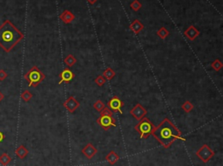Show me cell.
I'll return each instance as SVG.
<instances>
[{"label": "cell", "instance_id": "1", "mask_svg": "<svg viewBox=\"0 0 223 166\" xmlns=\"http://www.w3.org/2000/svg\"><path fill=\"white\" fill-rule=\"evenodd\" d=\"M152 135L165 149L169 148L176 140L185 141L181 132L169 118H164L158 126L154 127Z\"/></svg>", "mask_w": 223, "mask_h": 166}, {"label": "cell", "instance_id": "2", "mask_svg": "<svg viewBox=\"0 0 223 166\" xmlns=\"http://www.w3.org/2000/svg\"><path fill=\"white\" fill-rule=\"evenodd\" d=\"M24 38V35L10 21H5L0 26V46L9 52Z\"/></svg>", "mask_w": 223, "mask_h": 166}, {"label": "cell", "instance_id": "3", "mask_svg": "<svg viewBox=\"0 0 223 166\" xmlns=\"http://www.w3.org/2000/svg\"><path fill=\"white\" fill-rule=\"evenodd\" d=\"M24 77L28 81L29 87H37L45 78V75L37 66H33L29 70Z\"/></svg>", "mask_w": 223, "mask_h": 166}, {"label": "cell", "instance_id": "4", "mask_svg": "<svg viewBox=\"0 0 223 166\" xmlns=\"http://www.w3.org/2000/svg\"><path fill=\"white\" fill-rule=\"evenodd\" d=\"M154 127L155 126L149 120V118H143L134 126V129L139 133V137L141 138H147L150 135H152Z\"/></svg>", "mask_w": 223, "mask_h": 166}, {"label": "cell", "instance_id": "5", "mask_svg": "<svg viewBox=\"0 0 223 166\" xmlns=\"http://www.w3.org/2000/svg\"><path fill=\"white\" fill-rule=\"evenodd\" d=\"M196 156L201 160L203 163H208L209 162V160L215 156V152L208 145H203L196 151Z\"/></svg>", "mask_w": 223, "mask_h": 166}, {"label": "cell", "instance_id": "6", "mask_svg": "<svg viewBox=\"0 0 223 166\" xmlns=\"http://www.w3.org/2000/svg\"><path fill=\"white\" fill-rule=\"evenodd\" d=\"M97 123L105 131H108L112 126V127L116 126V120L115 118H112V116L100 115V117L97 119Z\"/></svg>", "mask_w": 223, "mask_h": 166}, {"label": "cell", "instance_id": "7", "mask_svg": "<svg viewBox=\"0 0 223 166\" xmlns=\"http://www.w3.org/2000/svg\"><path fill=\"white\" fill-rule=\"evenodd\" d=\"M130 114L132 115L133 118L136 120L140 121L143 118H145L146 114H147V111L140 104H137L132 110L130 111Z\"/></svg>", "mask_w": 223, "mask_h": 166}, {"label": "cell", "instance_id": "8", "mask_svg": "<svg viewBox=\"0 0 223 166\" xmlns=\"http://www.w3.org/2000/svg\"><path fill=\"white\" fill-rule=\"evenodd\" d=\"M108 108L112 110V111H116V112H119L120 114H122V107L124 106V103L118 98V97H112L111 99L108 102Z\"/></svg>", "mask_w": 223, "mask_h": 166}, {"label": "cell", "instance_id": "9", "mask_svg": "<svg viewBox=\"0 0 223 166\" xmlns=\"http://www.w3.org/2000/svg\"><path fill=\"white\" fill-rule=\"evenodd\" d=\"M64 107L67 110V111H69L70 113H73L74 111H76L77 109L79 107V102H78L76 99H75V97H72V96H71L69 97L65 102H64Z\"/></svg>", "mask_w": 223, "mask_h": 166}, {"label": "cell", "instance_id": "10", "mask_svg": "<svg viewBox=\"0 0 223 166\" xmlns=\"http://www.w3.org/2000/svg\"><path fill=\"white\" fill-rule=\"evenodd\" d=\"M81 152H82L83 155L85 156L86 158L92 159V158H93V157L98 153V150L96 149L95 146H93L92 144L89 143V144H87V145L82 149Z\"/></svg>", "mask_w": 223, "mask_h": 166}, {"label": "cell", "instance_id": "11", "mask_svg": "<svg viewBox=\"0 0 223 166\" xmlns=\"http://www.w3.org/2000/svg\"><path fill=\"white\" fill-rule=\"evenodd\" d=\"M59 76L60 80L58 82V84H61L62 83H70L74 78V73L69 68H65L63 70Z\"/></svg>", "mask_w": 223, "mask_h": 166}, {"label": "cell", "instance_id": "12", "mask_svg": "<svg viewBox=\"0 0 223 166\" xmlns=\"http://www.w3.org/2000/svg\"><path fill=\"white\" fill-rule=\"evenodd\" d=\"M184 35H185V37L189 39L190 41H194L195 38L200 35V31L195 27V26H193V25H191V26H189V27L184 31Z\"/></svg>", "mask_w": 223, "mask_h": 166}, {"label": "cell", "instance_id": "13", "mask_svg": "<svg viewBox=\"0 0 223 166\" xmlns=\"http://www.w3.org/2000/svg\"><path fill=\"white\" fill-rule=\"evenodd\" d=\"M105 160L107 161V163L111 165H114L118 160H119V156L114 151H111L105 156Z\"/></svg>", "mask_w": 223, "mask_h": 166}, {"label": "cell", "instance_id": "14", "mask_svg": "<svg viewBox=\"0 0 223 166\" xmlns=\"http://www.w3.org/2000/svg\"><path fill=\"white\" fill-rule=\"evenodd\" d=\"M75 16L70 11L65 10V11H63V13L60 15V19L65 23V24H69L72 21L74 20Z\"/></svg>", "mask_w": 223, "mask_h": 166}, {"label": "cell", "instance_id": "15", "mask_svg": "<svg viewBox=\"0 0 223 166\" xmlns=\"http://www.w3.org/2000/svg\"><path fill=\"white\" fill-rule=\"evenodd\" d=\"M130 29H131V31H133L135 34H139V32L144 29V25L138 19H136V20H134L131 24Z\"/></svg>", "mask_w": 223, "mask_h": 166}, {"label": "cell", "instance_id": "16", "mask_svg": "<svg viewBox=\"0 0 223 166\" xmlns=\"http://www.w3.org/2000/svg\"><path fill=\"white\" fill-rule=\"evenodd\" d=\"M15 153H16V155H17L18 158H19L20 159H24V158L28 155L29 151H28V150L25 147V146L20 145L16 149Z\"/></svg>", "mask_w": 223, "mask_h": 166}, {"label": "cell", "instance_id": "17", "mask_svg": "<svg viewBox=\"0 0 223 166\" xmlns=\"http://www.w3.org/2000/svg\"><path fill=\"white\" fill-rule=\"evenodd\" d=\"M115 76H116V72L114 71V70L112 69L110 67L106 68L103 71V76L107 80H112Z\"/></svg>", "mask_w": 223, "mask_h": 166}, {"label": "cell", "instance_id": "18", "mask_svg": "<svg viewBox=\"0 0 223 166\" xmlns=\"http://www.w3.org/2000/svg\"><path fill=\"white\" fill-rule=\"evenodd\" d=\"M77 62V59L75 58V57L73 55H72V54H70V55L66 56L65 58H64V63L68 66V67H72V66H73Z\"/></svg>", "mask_w": 223, "mask_h": 166}, {"label": "cell", "instance_id": "19", "mask_svg": "<svg viewBox=\"0 0 223 166\" xmlns=\"http://www.w3.org/2000/svg\"><path fill=\"white\" fill-rule=\"evenodd\" d=\"M11 162H12V158L7 153L5 152L0 155V164L2 165L7 166Z\"/></svg>", "mask_w": 223, "mask_h": 166}, {"label": "cell", "instance_id": "20", "mask_svg": "<svg viewBox=\"0 0 223 166\" xmlns=\"http://www.w3.org/2000/svg\"><path fill=\"white\" fill-rule=\"evenodd\" d=\"M181 109L185 111V112H190V111L194 109V104H192L190 101L187 100L184 104L181 105Z\"/></svg>", "mask_w": 223, "mask_h": 166}, {"label": "cell", "instance_id": "21", "mask_svg": "<svg viewBox=\"0 0 223 166\" xmlns=\"http://www.w3.org/2000/svg\"><path fill=\"white\" fill-rule=\"evenodd\" d=\"M211 67L215 70H216V71H219L223 67V64L220 59H216V60H215L214 62L211 63Z\"/></svg>", "mask_w": 223, "mask_h": 166}, {"label": "cell", "instance_id": "22", "mask_svg": "<svg viewBox=\"0 0 223 166\" xmlns=\"http://www.w3.org/2000/svg\"><path fill=\"white\" fill-rule=\"evenodd\" d=\"M157 35L159 36V37H160L161 39H165L167 36L169 35V31L165 27H161L157 31Z\"/></svg>", "mask_w": 223, "mask_h": 166}, {"label": "cell", "instance_id": "23", "mask_svg": "<svg viewBox=\"0 0 223 166\" xmlns=\"http://www.w3.org/2000/svg\"><path fill=\"white\" fill-rule=\"evenodd\" d=\"M32 97V94L29 91V90H25L23 91V93L21 94V98L25 101V102H29Z\"/></svg>", "mask_w": 223, "mask_h": 166}, {"label": "cell", "instance_id": "24", "mask_svg": "<svg viewBox=\"0 0 223 166\" xmlns=\"http://www.w3.org/2000/svg\"><path fill=\"white\" fill-rule=\"evenodd\" d=\"M105 107V106L104 103H103L101 100H98V101H96V102L93 104V108H94L97 111H99V112L102 111Z\"/></svg>", "mask_w": 223, "mask_h": 166}, {"label": "cell", "instance_id": "25", "mask_svg": "<svg viewBox=\"0 0 223 166\" xmlns=\"http://www.w3.org/2000/svg\"><path fill=\"white\" fill-rule=\"evenodd\" d=\"M94 82H95V83L97 84L98 86L101 87V86H103L105 83V78L103 76H98L95 78Z\"/></svg>", "mask_w": 223, "mask_h": 166}, {"label": "cell", "instance_id": "26", "mask_svg": "<svg viewBox=\"0 0 223 166\" xmlns=\"http://www.w3.org/2000/svg\"><path fill=\"white\" fill-rule=\"evenodd\" d=\"M131 8H132L133 11H139V9L141 8V4L139 3L138 0H134L132 4H131Z\"/></svg>", "mask_w": 223, "mask_h": 166}, {"label": "cell", "instance_id": "27", "mask_svg": "<svg viewBox=\"0 0 223 166\" xmlns=\"http://www.w3.org/2000/svg\"><path fill=\"white\" fill-rule=\"evenodd\" d=\"M112 111L110 110L108 107H105L102 111H100V115H105V116H112Z\"/></svg>", "mask_w": 223, "mask_h": 166}, {"label": "cell", "instance_id": "28", "mask_svg": "<svg viewBox=\"0 0 223 166\" xmlns=\"http://www.w3.org/2000/svg\"><path fill=\"white\" fill-rule=\"evenodd\" d=\"M7 77V73L4 70H0V81H4Z\"/></svg>", "mask_w": 223, "mask_h": 166}, {"label": "cell", "instance_id": "29", "mask_svg": "<svg viewBox=\"0 0 223 166\" xmlns=\"http://www.w3.org/2000/svg\"><path fill=\"white\" fill-rule=\"evenodd\" d=\"M4 139H5V135H4L2 132H0V143H1V142L4 140Z\"/></svg>", "mask_w": 223, "mask_h": 166}, {"label": "cell", "instance_id": "30", "mask_svg": "<svg viewBox=\"0 0 223 166\" xmlns=\"http://www.w3.org/2000/svg\"><path fill=\"white\" fill-rule=\"evenodd\" d=\"M88 1V3L90 4V5H94L96 2H97V0H87Z\"/></svg>", "mask_w": 223, "mask_h": 166}, {"label": "cell", "instance_id": "31", "mask_svg": "<svg viewBox=\"0 0 223 166\" xmlns=\"http://www.w3.org/2000/svg\"><path fill=\"white\" fill-rule=\"evenodd\" d=\"M4 97H5V96H4V95L2 94V92L0 91V102H1V101H2V100L4 99Z\"/></svg>", "mask_w": 223, "mask_h": 166}]
</instances>
